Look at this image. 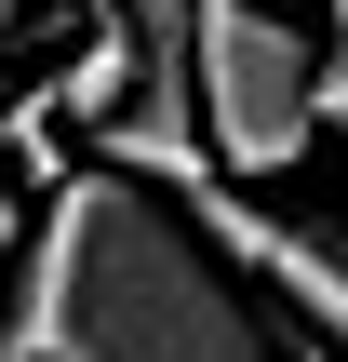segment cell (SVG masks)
Instances as JSON below:
<instances>
[{
  "mask_svg": "<svg viewBox=\"0 0 348 362\" xmlns=\"http://www.w3.org/2000/svg\"><path fill=\"white\" fill-rule=\"evenodd\" d=\"M0 362H322V349L215 269L188 202L80 161L0 255Z\"/></svg>",
  "mask_w": 348,
  "mask_h": 362,
  "instance_id": "cell-1",
  "label": "cell"
},
{
  "mask_svg": "<svg viewBox=\"0 0 348 362\" xmlns=\"http://www.w3.org/2000/svg\"><path fill=\"white\" fill-rule=\"evenodd\" d=\"M188 81L215 188H268L322 148V27H295L282 0H188Z\"/></svg>",
  "mask_w": 348,
  "mask_h": 362,
  "instance_id": "cell-2",
  "label": "cell"
},
{
  "mask_svg": "<svg viewBox=\"0 0 348 362\" xmlns=\"http://www.w3.org/2000/svg\"><path fill=\"white\" fill-rule=\"evenodd\" d=\"M188 228L215 242V269H228L268 322H295L308 349H348V242L335 228L268 215L255 188H188Z\"/></svg>",
  "mask_w": 348,
  "mask_h": 362,
  "instance_id": "cell-3",
  "label": "cell"
},
{
  "mask_svg": "<svg viewBox=\"0 0 348 362\" xmlns=\"http://www.w3.org/2000/svg\"><path fill=\"white\" fill-rule=\"evenodd\" d=\"M13 242H27V188L0 175V255H13Z\"/></svg>",
  "mask_w": 348,
  "mask_h": 362,
  "instance_id": "cell-4",
  "label": "cell"
}]
</instances>
